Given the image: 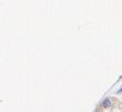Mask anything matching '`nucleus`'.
Here are the masks:
<instances>
[{"instance_id": "1", "label": "nucleus", "mask_w": 122, "mask_h": 112, "mask_svg": "<svg viewBox=\"0 0 122 112\" xmlns=\"http://www.w3.org/2000/svg\"><path fill=\"white\" fill-rule=\"evenodd\" d=\"M110 106H111L110 99H105V100H103V102H102V107H103V108H109Z\"/></svg>"}]
</instances>
